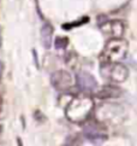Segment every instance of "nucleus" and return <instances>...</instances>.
Listing matches in <instances>:
<instances>
[{
	"label": "nucleus",
	"mask_w": 137,
	"mask_h": 146,
	"mask_svg": "<svg viewBox=\"0 0 137 146\" xmlns=\"http://www.w3.org/2000/svg\"><path fill=\"white\" fill-rule=\"evenodd\" d=\"M95 108L94 99L90 96H77L72 99L65 108V116L70 122L76 124L86 123Z\"/></svg>",
	"instance_id": "1"
},
{
	"label": "nucleus",
	"mask_w": 137,
	"mask_h": 146,
	"mask_svg": "<svg viewBox=\"0 0 137 146\" xmlns=\"http://www.w3.org/2000/svg\"><path fill=\"white\" fill-rule=\"evenodd\" d=\"M129 44L122 38L109 39L100 54L101 63H115L123 60L128 54Z\"/></svg>",
	"instance_id": "2"
},
{
	"label": "nucleus",
	"mask_w": 137,
	"mask_h": 146,
	"mask_svg": "<svg viewBox=\"0 0 137 146\" xmlns=\"http://www.w3.org/2000/svg\"><path fill=\"white\" fill-rule=\"evenodd\" d=\"M83 135L88 141H90L94 145H102L108 139L107 128L105 123L97 121V119L86 123L83 128Z\"/></svg>",
	"instance_id": "3"
},
{
	"label": "nucleus",
	"mask_w": 137,
	"mask_h": 146,
	"mask_svg": "<svg viewBox=\"0 0 137 146\" xmlns=\"http://www.w3.org/2000/svg\"><path fill=\"white\" fill-rule=\"evenodd\" d=\"M102 77L106 80H109L113 83H122L129 76V70L125 65L119 62L115 63H101V69H100Z\"/></svg>",
	"instance_id": "4"
},
{
	"label": "nucleus",
	"mask_w": 137,
	"mask_h": 146,
	"mask_svg": "<svg viewBox=\"0 0 137 146\" xmlns=\"http://www.w3.org/2000/svg\"><path fill=\"white\" fill-rule=\"evenodd\" d=\"M123 109L119 108L117 104H103L96 109L95 119L102 123H118L122 121L123 117Z\"/></svg>",
	"instance_id": "5"
},
{
	"label": "nucleus",
	"mask_w": 137,
	"mask_h": 146,
	"mask_svg": "<svg viewBox=\"0 0 137 146\" xmlns=\"http://www.w3.org/2000/svg\"><path fill=\"white\" fill-rule=\"evenodd\" d=\"M51 82L53 87L58 91L66 92L68 90H71L75 85V79L73 76L66 70H58L53 72L51 76Z\"/></svg>",
	"instance_id": "6"
},
{
	"label": "nucleus",
	"mask_w": 137,
	"mask_h": 146,
	"mask_svg": "<svg viewBox=\"0 0 137 146\" xmlns=\"http://www.w3.org/2000/svg\"><path fill=\"white\" fill-rule=\"evenodd\" d=\"M100 30L103 35L108 36L111 39L123 38L125 33V24L120 19H108L100 25Z\"/></svg>",
	"instance_id": "7"
},
{
	"label": "nucleus",
	"mask_w": 137,
	"mask_h": 146,
	"mask_svg": "<svg viewBox=\"0 0 137 146\" xmlns=\"http://www.w3.org/2000/svg\"><path fill=\"white\" fill-rule=\"evenodd\" d=\"M76 83L80 90L87 93L95 92L97 88V81L95 80V77L86 71H81L76 75Z\"/></svg>",
	"instance_id": "8"
},
{
	"label": "nucleus",
	"mask_w": 137,
	"mask_h": 146,
	"mask_svg": "<svg viewBox=\"0 0 137 146\" xmlns=\"http://www.w3.org/2000/svg\"><path fill=\"white\" fill-rule=\"evenodd\" d=\"M123 94L122 88L114 85H105L96 92V97L100 99H112V98H119Z\"/></svg>",
	"instance_id": "9"
},
{
	"label": "nucleus",
	"mask_w": 137,
	"mask_h": 146,
	"mask_svg": "<svg viewBox=\"0 0 137 146\" xmlns=\"http://www.w3.org/2000/svg\"><path fill=\"white\" fill-rule=\"evenodd\" d=\"M53 27L51 23H45L41 29V41L45 48H49L52 45V38H53Z\"/></svg>",
	"instance_id": "10"
},
{
	"label": "nucleus",
	"mask_w": 137,
	"mask_h": 146,
	"mask_svg": "<svg viewBox=\"0 0 137 146\" xmlns=\"http://www.w3.org/2000/svg\"><path fill=\"white\" fill-rule=\"evenodd\" d=\"M67 45H68V39L64 38V36H58L54 40V46L57 50H64L66 48Z\"/></svg>",
	"instance_id": "11"
},
{
	"label": "nucleus",
	"mask_w": 137,
	"mask_h": 146,
	"mask_svg": "<svg viewBox=\"0 0 137 146\" xmlns=\"http://www.w3.org/2000/svg\"><path fill=\"white\" fill-rule=\"evenodd\" d=\"M88 22V17H86V18H83L81 22H78V23H71V24H64L63 25V28L64 29H71L72 27H76V25H81L82 23H87Z\"/></svg>",
	"instance_id": "12"
},
{
	"label": "nucleus",
	"mask_w": 137,
	"mask_h": 146,
	"mask_svg": "<svg viewBox=\"0 0 137 146\" xmlns=\"http://www.w3.org/2000/svg\"><path fill=\"white\" fill-rule=\"evenodd\" d=\"M1 138H3V126L0 124V141H1Z\"/></svg>",
	"instance_id": "13"
},
{
	"label": "nucleus",
	"mask_w": 137,
	"mask_h": 146,
	"mask_svg": "<svg viewBox=\"0 0 137 146\" xmlns=\"http://www.w3.org/2000/svg\"><path fill=\"white\" fill-rule=\"evenodd\" d=\"M1 109H3V98L0 96V113H1Z\"/></svg>",
	"instance_id": "14"
},
{
	"label": "nucleus",
	"mask_w": 137,
	"mask_h": 146,
	"mask_svg": "<svg viewBox=\"0 0 137 146\" xmlns=\"http://www.w3.org/2000/svg\"><path fill=\"white\" fill-rule=\"evenodd\" d=\"M1 72H3V64H1V62H0V76H1Z\"/></svg>",
	"instance_id": "15"
},
{
	"label": "nucleus",
	"mask_w": 137,
	"mask_h": 146,
	"mask_svg": "<svg viewBox=\"0 0 137 146\" xmlns=\"http://www.w3.org/2000/svg\"><path fill=\"white\" fill-rule=\"evenodd\" d=\"M18 144H19V146H23L22 145V140H20V139H18Z\"/></svg>",
	"instance_id": "16"
},
{
	"label": "nucleus",
	"mask_w": 137,
	"mask_h": 146,
	"mask_svg": "<svg viewBox=\"0 0 137 146\" xmlns=\"http://www.w3.org/2000/svg\"><path fill=\"white\" fill-rule=\"evenodd\" d=\"M63 146H70V145H63Z\"/></svg>",
	"instance_id": "17"
}]
</instances>
